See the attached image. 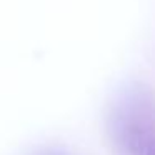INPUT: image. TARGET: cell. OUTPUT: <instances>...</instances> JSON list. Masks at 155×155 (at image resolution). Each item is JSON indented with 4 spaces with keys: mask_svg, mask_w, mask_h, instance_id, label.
Wrapping results in <instances>:
<instances>
[{
    "mask_svg": "<svg viewBox=\"0 0 155 155\" xmlns=\"http://www.w3.org/2000/svg\"><path fill=\"white\" fill-rule=\"evenodd\" d=\"M112 155H155V92L138 80L114 94L105 117Z\"/></svg>",
    "mask_w": 155,
    "mask_h": 155,
    "instance_id": "obj_1",
    "label": "cell"
},
{
    "mask_svg": "<svg viewBox=\"0 0 155 155\" xmlns=\"http://www.w3.org/2000/svg\"><path fill=\"white\" fill-rule=\"evenodd\" d=\"M32 155H67V153L57 150V148H40V150H37L35 153H32Z\"/></svg>",
    "mask_w": 155,
    "mask_h": 155,
    "instance_id": "obj_2",
    "label": "cell"
}]
</instances>
